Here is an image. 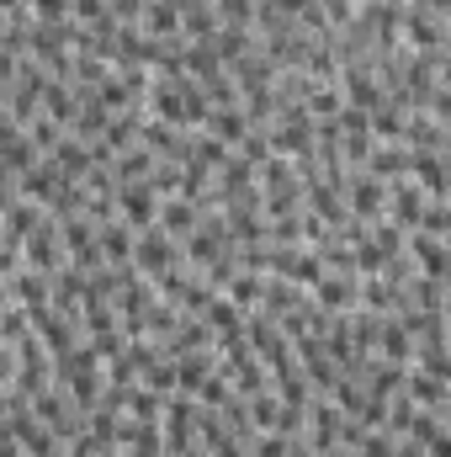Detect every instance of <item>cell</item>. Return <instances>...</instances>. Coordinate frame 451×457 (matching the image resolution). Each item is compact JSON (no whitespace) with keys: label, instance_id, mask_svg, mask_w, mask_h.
<instances>
[{"label":"cell","instance_id":"1","mask_svg":"<svg viewBox=\"0 0 451 457\" xmlns=\"http://www.w3.org/2000/svg\"><path fill=\"white\" fill-rule=\"evenodd\" d=\"M64 266H70V255H64L59 224L43 213V224L21 239V271H43V277H53V271H64Z\"/></svg>","mask_w":451,"mask_h":457},{"label":"cell","instance_id":"2","mask_svg":"<svg viewBox=\"0 0 451 457\" xmlns=\"http://www.w3.org/2000/svg\"><path fill=\"white\" fill-rule=\"evenodd\" d=\"M133 266H138V277H160V271H176V266H186V255H181V245L165 234V228H144L138 239H133Z\"/></svg>","mask_w":451,"mask_h":457},{"label":"cell","instance_id":"3","mask_svg":"<svg viewBox=\"0 0 451 457\" xmlns=\"http://www.w3.org/2000/svg\"><path fill=\"white\" fill-rule=\"evenodd\" d=\"M345 208H350L356 219L377 224L382 208H388V181H372L366 170H345Z\"/></svg>","mask_w":451,"mask_h":457},{"label":"cell","instance_id":"4","mask_svg":"<svg viewBox=\"0 0 451 457\" xmlns=\"http://www.w3.org/2000/svg\"><path fill=\"white\" fill-rule=\"evenodd\" d=\"M154 213H160V203H154V192H149L144 181H133V187H117V219L133 228V234L154 228Z\"/></svg>","mask_w":451,"mask_h":457},{"label":"cell","instance_id":"5","mask_svg":"<svg viewBox=\"0 0 451 457\" xmlns=\"http://www.w3.org/2000/svg\"><path fill=\"white\" fill-rule=\"evenodd\" d=\"M314 303V293L308 287H298V282H282V277H266V293H260V314H271V320H282V314H298V309H308Z\"/></svg>","mask_w":451,"mask_h":457},{"label":"cell","instance_id":"6","mask_svg":"<svg viewBox=\"0 0 451 457\" xmlns=\"http://www.w3.org/2000/svg\"><path fill=\"white\" fill-rule=\"evenodd\" d=\"M356 282L361 277H340V271H324L308 293H314V303L319 309H330V314H345V309H356Z\"/></svg>","mask_w":451,"mask_h":457},{"label":"cell","instance_id":"7","mask_svg":"<svg viewBox=\"0 0 451 457\" xmlns=\"http://www.w3.org/2000/svg\"><path fill=\"white\" fill-rule=\"evenodd\" d=\"M43 160H48V165H53L64 181H86V170H91V149H86L80 138H70V133H64V138H59V144H53Z\"/></svg>","mask_w":451,"mask_h":457},{"label":"cell","instance_id":"8","mask_svg":"<svg viewBox=\"0 0 451 457\" xmlns=\"http://www.w3.org/2000/svg\"><path fill=\"white\" fill-rule=\"evenodd\" d=\"M361 170L372 181H398V176H409V149L404 144H372V154H366Z\"/></svg>","mask_w":451,"mask_h":457},{"label":"cell","instance_id":"9","mask_svg":"<svg viewBox=\"0 0 451 457\" xmlns=\"http://www.w3.org/2000/svg\"><path fill=\"white\" fill-rule=\"evenodd\" d=\"M86 197H91V192H86L80 181H59V187H53V197L43 203V213H48L53 224H70V219H80V213H86Z\"/></svg>","mask_w":451,"mask_h":457},{"label":"cell","instance_id":"10","mask_svg":"<svg viewBox=\"0 0 451 457\" xmlns=\"http://www.w3.org/2000/svg\"><path fill=\"white\" fill-rule=\"evenodd\" d=\"M5 293H11V303H21L27 314L48 309V277H43V271H16V277L5 282Z\"/></svg>","mask_w":451,"mask_h":457},{"label":"cell","instance_id":"11","mask_svg":"<svg viewBox=\"0 0 451 457\" xmlns=\"http://www.w3.org/2000/svg\"><path fill=\"white\" fill-rule=\"evenodd\" d=\"M138 32H144V37H176V32H181V11H176L170 0H144Z\"/></svg>","mask_w":451,"mask_h":457},{"label":"cell","instance_id":"12","mask_svg":"<svg viewBox=\"0 0 451 457\" xmlns=\"http://www.w3.org/2000/svg\"><path fill=\"white\" fill-rule=\"evenodd\" d=\"M154 224L165 228V234H170L176 245H186V239H192V228H197V208H192L186 197H170V203H160Z\"/></svg>","mask_w":451,"mask_h":457},{"label":"cell","instance_id":"13","mask_svg":"<svg viewBox=\"0 0 451 457\" xmlns=\"http://www.w3.org/2000/svg\"><path fill=\"white\" fill-rule=\"evenodd\" d=\"M37 224H43V208H37V203H27V197H16V203L0 213V239H16V245H21Z\"/></svg>","mask_w":451,"mask_h":457},{"label":"cell","instance_id":"14","mask_svg":"<svg viewBox=\"0 0 451 457\" xmlns=\"http://www.w3.org/2000/svg\"><path fill=\"white\" fill-rule=\"evenodd\" d=\"M59 181H64V176H59L48 160H37V165H32L21 181H16V197H27V203H37V208H43V203L53 197V187H59Z\"/></svg>","mask_w":451,"mask_h":457},{"label":"cell","instance_id":"15","mask_svg":"<svg viewBox=\"0 0 451 457\" xmlns=\"http://www.w3.org/2000/svg\"><path fill=\"white\" fill-rule=\"evenodd\" d=\"M133 239H138V234L122 224V219H117V224H102V228H96V245H102L107 266H127V261H133Z\"/></svg>","mask_w":451,"mask_h":457},{"label":"cell","instance_id":"16","mask_svg":"<svg viewBox=\"0 0 451 457\" xmlns=\"http://www.w3.org/2000/svg\"><path fill=\"white\" fill-rule=\"evenodd\" d=\"M43 117H48V122H59V128L70 133V122L80 117L75 91H70V86H59V80H48V91H43Z\"/></svg>","mask_w":451,"mask_h":457},{"label":"cell","instance_id":"17","mask_svg":"<svg viewBox=\"0 0 451 457\" xmlns=\"http://www.w3.org/2000/svg\"><path fill=\"white\" fill-rule=\"evenodd\" d=\"M202 133H213L218 144H228V149H234V144L250 133V122H244V112H239V107H213V112H208V122H202Z\"/></svg>","mask_w":451,"mask_h":457},{"label":"cell","instance_id":"18","mask_svg":"<svg viewBox=\"0 0 451 457\" xmlns=\"http://www.w3.org/2000/svg\"><path fill=\"white\" fill-rule=\"evenodd\" d=\"M107 170H112V181H117V187H133V181H144V176L154 170V154L133 144V149H122V154H117L112 165H107Z\"/></svg>","mask_w":451,"mask_h":457},{"label":"cell","instance_id":"19","mask_svg":"<svg viewBox=\"0 0 451 457\" xmlns=\"http://www.w3.org/2000/svg\"><path fill=\"white\" fill-rule=\"evenodd\" d=\"M260 293H266V271H234V282L224 287V298L234 309H244V314L260 303Z\"/></svg>","mask_w":451,"mask_h":457},{"label":"cell","instance_id":"20","mask_svg":"<svg viewBox=\"0 0 451 457\" xmlns=\"http://www.w3.org/2000/svg\"><path fill=\"white\" fill-rule=\"evenodd\" d=\"M213 16H218V27L250 32L255 27V0H213Z\"/></svg>","mask_w":451,"mask_h":457},{"label":"cell","instance_id":"21","mask_svg":"<svg viewBox=\"0 0 451 457\" xmlns=\"http://www.w3.org/2000/svg\"><path fill=\"white\" fill-rule=\"evenodd\" d=\"M138 383L154 388V394H176V356H154V361L138 372Z\"/></svg>","mask_w":451,"mask_h":457},{"label":"cell","instance_id":"22","mask_svg":"<svg viewBox=\"0 0 451 457\" xmlns=\"http://www.w3.org/2000/svg\"><path fill=\"white\" fill-rule=\"evenodd\" d=\"M165 399H170V394H154V388L133 383V394H127V415H133V420H160Z\"/></svg>","mask_w":451,"mask_h":457},{"label":"cell","instance_id":"23","mask_svg":"<svg viewBox=\"0 0 451 457\" xmlns=\"http://www.w3.org/2000/svg\"><path fill=\"white\" fill-rule=\"evenodd\" d=\"M21 133H27V144H32L37 154H48V149H53V144L64 138V128H59V122H48V117H43V112L32 117V122H27Z\"/></svg>","mask_w":451,"mask_h":457},{"label":"cell","instance_id":"24","mask_svg":"<svg viewBox=\"0 0 451 457\" xmlns=\"http://www.w3.org/2000/svg\"><path fill=\"white\" fill-rule=\"evenodd\" d=\"M27 11H32L37 27H64L70 21V0H27Z\"/></svg>","mask_w":451,"mask_h":457},{"label":"cell","instance_id":"25","mask_svg":"<svg viewBox=\"0 0 451 457\" xmlns=\"http://www.w3.org/2000/svg\"><path fill=\"white\" fill-rule=\"evenodd\" d=\"M11 378H16V351H11V345H0V394L11 388Z\"/></svg>","mask_w":451,"mask_h":457},{"label":"cell","instance_id":"26","mask_svg":"<svg viewBox=\"0 0 451 457\" xmlns=\"http://www.w3.org/2000/svg\"><path fill=\"white\" fill-rule=\"evenodd\" d=\"M27 0H0V16H11V11H21Z\"/></svg>","mask_w":451,"mask_h":457},{"label":"cell","instance_id":"27","mask_svg":"<svg viewBox=\"0 0 451 457\" xmlns=\"http://www.w3.org/2000/svg\"><path fill=\"white\" fill-rule=\"evenodd\" d=\"M308 457H345V453H308Z\"/></svg>","mask_w":451,"mask_h":457},{"label":"cell","instance_id":"28","mask_svg":"<svg viewBox=\"0 0 451 457\" xmlns=\"http://www.w3.org/2000/svg\"><path fill=\"white\" fill-rule=\"evenodd\" d=\"M0 112H5V86H0Z\"/></svg>","mask_w":451,"mask_h":457}]
</instances>
